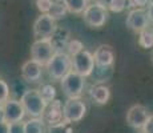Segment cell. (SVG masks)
Instances as JSON below:
<instances>
[{
  "instance_id": "1",
  "label": "cell",
  "mask_w": 153,
  "mask_h": 133,
  "mask_svg": "<svg viewBox=\"0 0 153 133\" xmlns=\"http://www.w3.org/2000/svg\"><path fill=\"white\" fill-rule=\"evenodd\" d=\"M47 72L49 79L61 80L67 73L72 71V57L67 52H55L52 59L47 63Z\"/></svg>"
},
{
  "instance_id": "2",
  "label": "cell",
  "mask_w": 153,
  "mask_h": 133,
  "mask_svg": "<svg viewBox=\"0 0 153 133\" xmlns=\"http://www.w3.org/2000/svg\"><path fill=\"white\" fill-rule=\"evenodd\" d=\"M25 114H29L32 119H40L47 106V103L43 100L37 89H27L20 97Z\"/></svg>"
},
{
  "instance_id": "3",
  "label": "cell",
  "mask_w": 153,
  "mask_h": 133,
  "mask_svg": "<svg viewBox=\"0 0 153 133\" xmlns=\"http://www.w3.org/2000/svg\"><path fill=\"white\" fill-rule=\"evenodd\" d=\"M60 84H61L63 93L68 99H77V97H81V94L84 92L85 77L73 72V71H71L69 73H67L60 80Z\"/></svg>"
},
{
  "instance_id": "4",
  "label": "cell",
  "mask_w": 153,
  "mask_h": 133,
  "mask_svg": "<svg viewBox=\"0 0 153 133\" xmlns=\"http://www.w3.org/2000/svg\"><path fill=\"white\" fill-rule=\"evenodd\" d=\"M81 15H83L84 23L91 28H101L107 23L108 16H109L107 8L97 4V3L88 4V7L85 8Z\"/></svg>"
},
{
  "instance_id": "5",
  "label": "cell",
  "mask_w": 153,
  "mask_h": 133,
  "mask_svg": "<svg viewBox=\"0 0 153 133\" xmlns=\"http://www.w3.org/2000/svg\"><path fill=\"white\" fill-rule=\"evenodd\" d=\"M55 52L49 39H36L31 45V60L36 61L42 67H45Z\"/></svg>"
},
{
  "instance_id": "6",
  "label": "cell",
  "mask_w": 153,
  "mask_h": 133,
  "mask_svg": "<svg viewBox=\"0 0 153 133\" xmlns=\"http://www.w3.org/2000/svg\"><path fill=\"white\" fill-rule=\"evenodd\" d=\"M85 113H87V105L80 97L77 99H68L63 104V114L64 121L72 124L79 123L84 119Z\"/></svg>"
},
{
  "instance_id": "7",
  "label": "cell",
  "mask_w": 153,
  "mask_h": 133,
  "mask_svg": "<svg viewBox=\"0 0 153 133\" xmlns=\"http://www.w3.org/2000/svg\"><path fill=\"white\" fill-rule=\"evenodd\" d=\"M72 57V71L83 77H89L92 73L93 68H95V59L93 55L87 49H83L76 55L71 56Z\"/></svg>"
},
{
  "instance_id": "8",
  "label": "cell",
  "mask_w": 153,
  "mask_h": 133,
  "mask_svg": "<svg viewBox=\"0 0 153 133\" xmlns=\"http://www.w3.org/2000/svg\"><path fill=\"white\" fill-rule=\"evenodd\" d=\"M1 113H3V120L7 124L23 121L25 116V111L23 108L22 103L16 99H8L1 105Z\"/></svg>"
},
{
  "instance_id": "9",
  "label": "cell",
  "mask_w": 153,
  "mask_h": 133,
  "mask_svg": "<svg viewBox=\"0 0 153 133\" xmlns=\"http://www.w3.org/2000/svg\"><path fill=\"white\" fill-rule=\"evenodd\" d=\"M56 20L48 13H42L33 23V36L36 39H49L56 29Z\"/></svg>"
},
{
  "instance_id": "10",
  "label": "cell",
  "mask_w": 153,
  "mask_h": 133,
  "mask_svg": "<svg viewBox=\"0 0 153 133\" xmlns=\"http://www.w3.org/2000/svg\"><path fill=\"white\" fill-rule=\"evenodd\" d=\"M40 120L44 123V125H56L64 121V114H63V103L60 100L55 99L49 104H47L45 109H44Z\"/></svg>"
},
{
  "instance_id": "11",
  "label": "cell",
  "mask_w": 153,
  "mask_h": 133,
  "mask_svg": "<svg viewBox=\"0 0 153 133\" xmlns=\"http://www.w3.org/2000/svg\"><path fill=\"white\" fill-rule=\"evenodd\" d=\"M125 24L131 31L133 32H141L143 29L148 28L151 25L146 16V11L144 8H133L129 11L128 16H126Z\"/></svg>"
},
{
  "instance_id": "12",
  "label": "cell",
  "mask_w": 153,
  "mask_h": 133,
  "mask_svg": "<svg viewBox=\"0 0 153 133\" xmlns=\"http://www.w3.org/2000/svg\"><path fill=\"white\" fill-rule=\"evenodd\" d=\"M149 112L148 109L141 104H136L128 109L126 112V123L131 128L134 129H141L144 126V124L149 119Z\"/></svg>"
},
{
  "instance_id": "13",
  "label": "cell",
  "mask_w": 153,
  "mask_h": 133,
  "mask_svg": "<svg viewBox=\"0 0 153 133\" xmlns=\"http://www.w3.org/2000/svg\"><path fill=\"white\" fill-rule=\"evenodd\" d=\"M96 65H104V67H113L114 63V49L109 44H101L96 48L93 53Z\"/></svg>"
},
{
  "instance_id": "14",
  "label": "cell",
  "mask_w": 153,
  "mask_h": 133,
  "mask_svg": "<svg viewBox=\"0 0 153 133\" xmlns=\"http://www.w3.org/2000/svg\"><path fill=\"white\" fill-rule=\"evenodd\" d=\"M43 76V67L33 60L25 61L22 65V77L27 82H37Z\"/></svg>"
},
{
  "instance_id": "15",
  "label": "cell",
  "mask_w": 153,
  "mask_h": 133,
  "mask_svg": "<svg viewBox=\"0 0 153 133\" xmlns=\"http://www.w3.org/2000/svg\"><path fill=\"white\" fill-rule=\"evenodd\" d=\"M69 40H71V33L68 29L64 28V27H56L53 33L49 37V41H51L52 47L55 48L56 52H64L63 49L67 48Z\"/></svg>"
},
{
  "instance_id": "16",
  "label": "cell",
  "mask_w": 153,
  "mask_h": 133,
  "mask_svg": "<svg viewBox=\"0 0 153 133\" xmlns=\"http://www.w3.org/2000/svg\"><path fill=\"white\" fill-rule=\"evenodd\" d=\"M112 75H113V67H104V65H96L93 68L92 73L89 75L91 80L93 81V84H104V82L109 81Z\"/></svg>"
},
{
  "instance_id": "17",
  "label": "cell",
  "mask_w": 153,
  "mask_h": 133,
  "mask_svg": "<svg viewBox=\"0 0 153 133\" xmlns=\"http://www.w3.org/2000/svg\"><path fill=\"white\" fill-rule=\"evenodd\" d=\"M91 99L93 100V103L99 105H105L111 99V91L107 85L104 84H99V85H93L89 91Z\"/></svg>"
},
{
  "instance_id": "18",
  "label": "cell",
  "mask_w": 153,
  "mask_h": 133,
  "mask_svg": "<svg viewBox=\"0 0 153 133\" xmlns=\"http://www.w3.org/2000/svg\"><path fill=\"white\" fill-rule=\"evenodd\" d=\"M67 13H68V10H67V5H65V3H64V0H53L52 7L48 12L49 16L55 20H59V19L65 17Z\"/></svg>"
},
{
  "instance_id": "19",
  "label": "cell",
  "mask_w": 153,
  "mask_h": 133,
  "mask_svg": "<svg viewBox=\"0 0 153 133\" xmlns=\"http://www.w3.org/2000/svg\"><path fill=\"white\" fill-rule=\"evenodd\" d=\"M139 44L144 49L153 48V27L149 25L148 28L139 32Z\"/></svg>"
},
{
  "instance_id": "20",
  "label": "cell",
  "mask_w": 153,
  "mask_h": 133,
  "mask_svg": "<svg viewBox=\"0 0 153 133\" xmlns=\"http://www.w3.org/2000/svg\"><path fill=\"white\" fill-rule=\"evenodd\" d=\"M25 133H45V125L40 119H29L24 123Z\"/></svg>"
},
{
  "instance_id": "21",
  "label": "cell",
  "mask_w": 153,
  "mask_h": 133,
  "mask_svg": "<svg viewBox=\"0 0 153 133\" xmlns=\"http://www.w3.org/2000/svg\"><path fill=\"white\" fill-rule=\"evenodd\" d=\"M67 10L71 13H83L84 10L88 7V0H64Z\"/></svg>"
},
{
  "instance_id": "22",
  "label": "cell",
  "mask_w": 153,
  "mask_h": 133,
  "mask_svg": "<svg viewBox=\"0 0 153 133\" xmlns=\"http://www.w3.org/2000/svg\"><path fill=\"white\" fill-rule=\"evenodd\" d=\"M40 93V96L43 97V100L49 104L51 101H53L56 99V88L52 84H44L40 87V89H37Z\"/></svg>"
},
{
  "instance_id": "23",
  "label": "cell",
  "mask_w": 153,
  "mask_h": 133,
  "mask_svg": "<svg viewBox=\"0 0 153 133\" xmlns=\"http://www.w3.org/2000/svg\"><path fill=\"white\" fill-rule=\"evenodd\" d=\"M45 133H75V132H73L72 124L67 123V121H63V123H60V124L48 126Z\"/></svg>"
},
{
  "instance_id": "24",
  "label": "cell",
  "mask_w": 153,
  "mask_h": 133,
  "mask_svg": "<svg viewBox=\"0 0 153 133\" xmlns=\"http://www.w3.org/2000/svg\"><path fill=\"white\" fill-rule=\"evenodd\" d=\"M128 7V0H109L107 5V10H109L111 12L120 13Z\"/></svg>"
},
{
  "instance_id": "25",
  "label": "cell",
  "mask_w": 153,
  "mask_h": 133,
  "mask_svg": "<svg viewBox=\"0 0 153 133\" xmlns=\"http://www.w3.org/2000/svg\"><path fill=\"white\" fill-rule=\"evenodd\" d=\"M65 49H67V53H68L69 56H73V55H76V53H79L80 51H83V49H84V45H83V43H81L80 40H77V39H71Z\"/></svg>"
},
{
  "instance_id": "26",
  "label": "cell",
  "mask_w": 153,
  "mask_h": 133,
  "mask_svg": "<svg viewBox=\"0 0 153 133\" xmlns=\"http://www.w3.org/2000/svg\"><path fill=\"white\" fill-rule=\"evenodd\" d=\"M10 99V85L0 79V106Z\"/></svg>"
},
{
  "instance_id": "27",
  "label": "cell",
  "mask_w": 153,
  "mask_h": 133,
  "mask_svg": "<svg viewBox=\"0 0 153 133\" xmlns=\"http://www.w3.org/2000/svg\"><path fill=\"white\" fill-rule=\"evenodd\" d=\"M52 3H53V0H35L36 8L42 13H48L49 12V10H51V7H52Z\"/></svg>"
},
{
  "instance_id": "28",
  "label": "cell",
  "mask_w": 153,
  "mask_h": 133,
  "mask_svg": "<svg viewBox=\"0 0 153 133\" xmlns=\"http://www.w3.org/2000/svg\"><path fill=\"white\" fill-rule=\"evenodd\" d=\"M8 133H25L24 123H23V121H19V123L8 124Z\"/></svg>"
},
{
  "instance_id": "29",
  "label": "cell",
  "mask_w": 153,
  "mask_h": 133,
  "mask_svg": "<svg viewBox=\"0 0 153 133\" xmlns=\"http://www.w3.org/2000/svg\"><path fill=\"white\" fill-rule=\"evenodd\" d=\"M151 0H128V7L131 8H145Z\"/></svg>"
},
{
  "instance_id": "30",
  "label": "cell",
  "mask_w": 153,
  "mask_h": 133,
  "mask_svg": "<svg viewBox=\"0 0 153 133\" xmlns=\"http://www.w3.org/2000/svg\"><path fill=\"white\" fill-rule=\"evenodd\" d=\"M141 131H143V133H153V116H149L148 121L144 124Z\"/></svg>"
},
{
  "instance_id": "31",
  "label": "cell",
  "mask_w": 153,
  "mask_h": 133,
  "mask_svg": "<svg viewBox=\"0 0 153 133\" xmlns=\"http://www.w3.org/2000/svg\"><path fill=\"white\" fill-rule=\"evenodd\" d=\"M146 16H148L149 23L153 24V1H151L148 4V10H146Z\"/></svg>"
},
{
  "instance_id": "32",
  "label": "cell",
  "mask_w": 153,
  "mask_h": 133,
  "mask_svg": "<svg viewBox=\"0 0 153 133\" xmlns=\"http://www.w3.org/2000/svg\"><path fill=\"white\" fill-rule=\"evenodd\" d=\"M0 133H8V124L4 120H0Z\"/></svg>"
},
{
  "instance_id": "33",
  "label": "cell",
  "mask_w": 153,
  "mask_h": 133,
  "mask_svg": "<svg viewBox=\"0 0 153 133\" xmlns=\"http://www.w3.org/2000/svg\"><path fill=\"white\" fill-rule=\"evenodd\" d=\"M151 61H152V64H153V48H152V52H151Z\"/></svg>"
}]
</instances>
